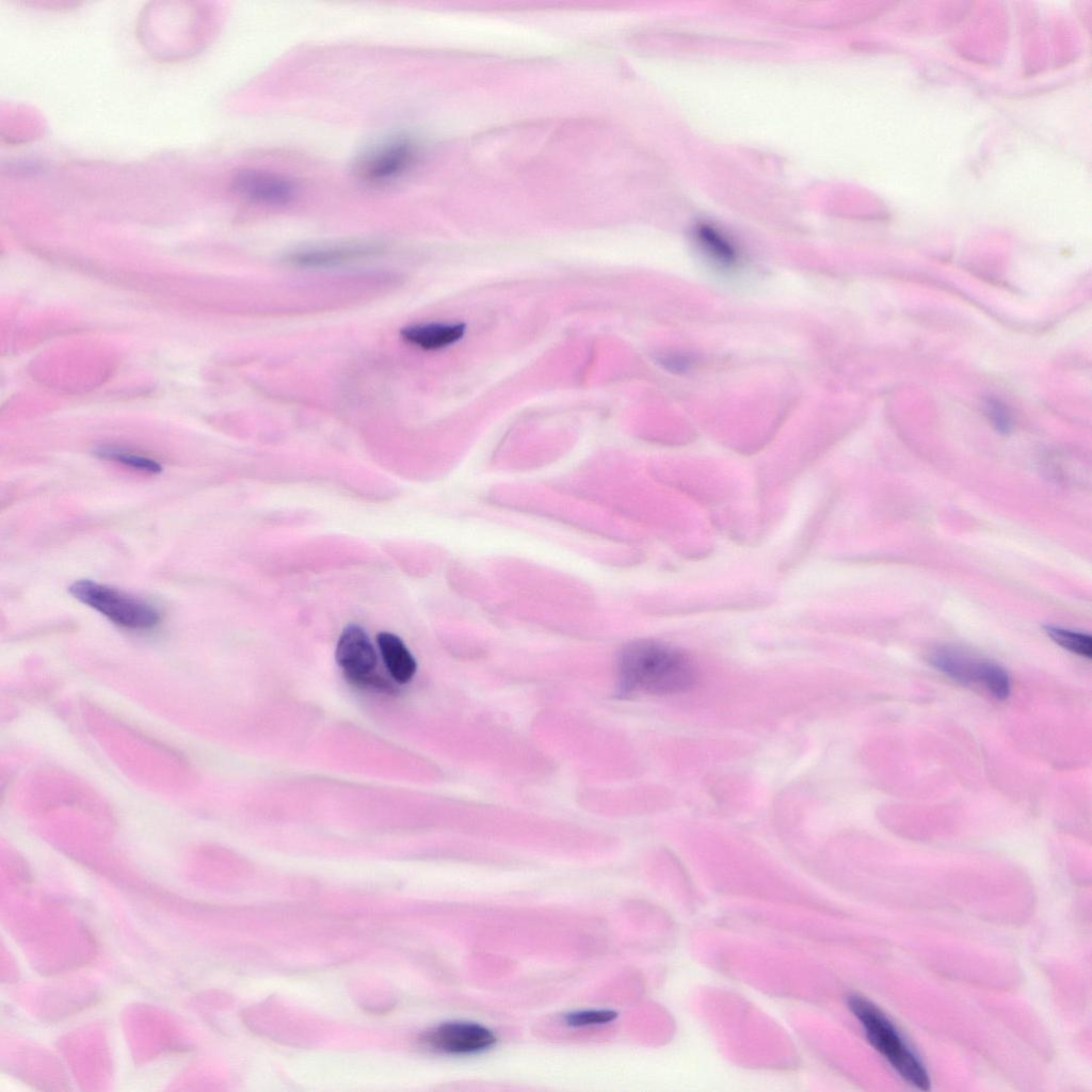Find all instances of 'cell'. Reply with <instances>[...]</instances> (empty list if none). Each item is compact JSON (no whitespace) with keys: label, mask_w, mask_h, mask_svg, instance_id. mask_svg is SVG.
Masks as SVG:
<instances>
[{"label":"cell","mask_w":1092,"mask_h":1092,"mask_svg":"<svg viewBox=\"0 0 1092 1092\" xmlns=\"http://www.w3.org/2000/svg\"><path fill=\"white\" fill-rule=\"evenodd\" d=\"M619 679L624 694H677L695 685L697 669L692 658L675 646L639 640L622 649Z\"/></svg>","instance_id":"6da1fadb"},{"label":"cell","mask_w":1092,"mask_h":1092,"mask_svg":"<svg viewBox=\"0 0 1092 1092\" xmlns=\"http://www.w3.org/2000/svg\"><path fill=\"white\" fill-rule=\"evenodd\" d=\"M849 1008L865 1030L871 1046L911 1086L929 1090V1074L889 1018L871 1001L852 996Z\"/></svg>","instance_id":"7a4b0ae2"},{"label":"cell","mask_w":1092,"mask_h":1092,"mask_svg":"<svg viewBox=\"0 0 1092 1092\" xmlns=\"http://www.w3.org/2000/svg\"><path fill=\"white\" fill-rule=\"evenodd\" d=\"M927 661L954 681L982 689L997 701H1005L1010 695L1009 674L994 661L976 657L950 645L932 648L927 654Z\"/></svg>","instance_id":"3957f363"},{"label":"cell","mask_w":1092,"mask_h":1092,"mask_svg":"<svg viewBox=\"0 0 1092 1092\" xmlns=\"http://www.w3.org/2000/svg\"><path fill=\"white\" fill-rule=\"evenodd\" d=\"M68 591L80 603L127 629H150L161 619L159 611L150 604L93 580L75 581Z\"/></svg>","instance_id":"277c9868"},{"label":"cell","mask_w":1092,"mask_h":1092,"mask_svg":"<svg viewBox=\"0 0 1092 1092\" xmlns=\"http://www.w3.org/2000/svg\"><path fill=\"white\" fill-rule=\"evenodd\" d=\"M335 659L349 682L360 688L392 692V685L375 673L378 657L374 647L358 625H348L337 641Z\"/></svg>","instance_id":"5b68a950"},{"label":"cell","mask_w":1092,"mask_h":1092,"mask_svg":"<svg viewBox=\"0 0 1092 1092\" xmlns=\"http://www.w3.org/2000/svg\"><path fill=\"white\" fill-rule=\"evenodd\" d=\"M416 159V144L407 136H398L366 152L358 161L356 171L364 181L382 184L404 175Z\"/></svg>","instance_id":"8992f818"},{"label":"cell","mask_w":1092,"mask_h":1092,"mask_svg":"<svg viewBox=\"0 0 1092 1092\" xmlns=\"http://www.w3.org/2000/svg\"><path fill=\"white\" fill-rule=\"evenodd\" d=\"M424 1042L440 1053L467 1055L491 1048L496 1043V1037L489 1029L479 1024L450 1022L429 1031Z\"/></svg>","instance_id":"52a82bcc"},{"label":"cell","mask_w":1092,"mask_h":1092,"mask_svg":"<svg viewBox=\"0 0 1092 1092\" xmlns=\"http://www.w3.org/2000/svg\"><path fill=\"white\" fill-rule=\"evenodd\" d=\"M234 190L245 199L264 206H283L296 195V187L287 177L262 170H244L232 180Z\"/></svg>","instance_id":"ba28073f"},{"label":"cell","mask_w":1092,"mask_h":1092,"mask_svg":"<svg viewBox=\"0 0 1092 1092\" xmlns=\"http://www.w3.org/2000/svg\"><path fill=\"white\" fill-rule=\"evenodd\" d=\"M381 247L370 243H347L303 250L286 257V261L299 268H332L378 254Z\"/></svg>","instance_id":"9c48e42d"},{"label":"cell","mask_w":1092,"mask_h":1092,"mask_svg":"<svg viewBox=\"0 0 1092 1092\" xmlns=\"http://www.w3.org/2000/svg\"><path fill=\"white\" fill-rule=\"evenodd\" d=\"M696 246L712 267L722 271H735L740 268L742 253L735 241L720 228L701 223L693 230Z\"/></svg>","instance_id":"30bf717a"},{"label":"cell","mask_w":1092,"mask_h":1092,"mask_svg":"<svg viewBox=\"0 0 1092 1092\" xmlns=\"http://www.w3.org/2000/svg\"><path fill=\"white\" fill-rule=\"evenodd\" d=\"M464 323H420L402 327L404 341L422 350H439L459 341L465 334Z\"/></svg>","instance_id":"8fae6325"},{"label":"cell","mask_w":1092,"mask_h":1092,"mask_svg":"<svg viewBox=\"0 0 1092 1092\" xmlns=\"http://www.w3.org/2000/svg\"><path fill=\"white\" fill-rule=\"evenodd\" d=\"M376 643L389 675L399 684L412 680L417 663L403 641L396 635L383 631L376 635Z\"/></svg>","instance_id":"7c38bea8"},{"label":"cell","mask_w":1092,"mask_h":1092,"mask_svg":"<svg viewBox=\"0 0 1092 1092\" xmlns=\"http://www.w3.org/2000/svg\"><path fill=\"white\" fill-rule=\"evenodd\" d=\"M1044 629L1047 636L1064 649L1088 659L1091 658L1092 639L1090 635L1051 625L1045 626Z\"/></svg>","instance_id":"4fadbf2b"},{"label":"cell","mask_w":1092,"mask_h":1092,"mask_svg":"<svg viewBox=\"0 0 1092 1092\" xmlns=\"http://www.w3.org/2000/svg\"><path fill=\"white\" fill-rule=\"evenodd\" d=\"M96 454L102 459L111 460L116 463L123 464L127 467L133 468L148 473H158L162 470L161 465L147 456L130 453L128 451L103 447L96 451Z\"/></svg>","instance_id":"5bb4252c"},{"label":"cell","mask_w":1092,"mask_h":1092,"mask_svg":"<svg viewBox=\"0 0 1092 1092\" xmlns=\"http://www.w3.org/2000/svg\"><path fill=\"white\" fill-rule=\"evenodd\" d=\"M616 1013L610 1010H584L566 1015L565 1021L572 1027L604 1025L612 1022Z\"/></svg>","instance_id":"9a60e30c"},{"label":"cell","mask_w":1092,"mask_h":1092,"mask_svg":"<svg viewBox=\"0 0 1092 1092\" xmlns=\"http://www.w3.org/2000/svg\"><path fill=\"white\" fill-rule=\"evenodd\" d=\"M658 362L668 370L682 372L690 369L692 362L679 353H667L659 356Z\"/></svg>","instance_id":"2e32d148"},{"label":"cell","mask_w":1092,"mask_h":1092,"mask_svg":"<svg viewBox=\"0 0 1092 1092\" xmlns=\"http://www.w3.org/2000/svg\"><path fill=\"white\" fill-rule=\"evenodd\" d=\"M989 415L1000 432H1007L1009 430V419L1005 408L997 402H989L987 404Z\"/></svg>","instance_id":"e0dca14e"}]
</instances>
